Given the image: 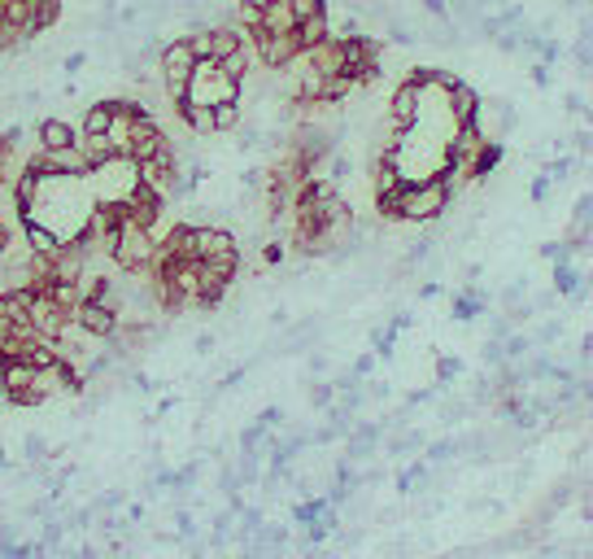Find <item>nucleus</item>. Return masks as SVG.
Listing matches in <instances>:
<instances>
[{
    "instance_id": "nucleus-25",
    "label": "nucleus",
    "mask_w": 593,
    "mask_h": 559,
    "mask_svg": "<svg viewBox=\"0 0 593 559\" xmlns=\"http://www.w3.org/2000/svg\"><path fill=\"white\" fill-rule=\"evenodd\" d=\"M80 66H84V53H71V57H66V71H71V75H75V71H80Z\"/></svg>"
},
{
    "instance_id": "nucleus-24",
    "label": "nucleus",
    "mask_w": 593,
    "mask_h": 559,
    "mask_svg": "<svg viewBox=\"0 0 593 559\" xmlns=\"http://www.w3.org/2000/svg\"><path fill=\"white\" fill-rule=\"evenodd\" d=\"M262 259H266V263H279V259H284V250H279V245H266V250H262Z\"/></svg>"
},
{
    "instance_id": "nucleus-1",
    "label": "nucleus",
    "mask_w": 593,
    "mask_h": 559,
    "mask_svg": "<svg viewBox=\"0 0 593 559\" xmlns=\"http://www.w3.org/2000/svg\"><path fill=\"white\" fill-rule=\"evenodd\" d=\"M197 53H192V40L179 35V40H167L162 53H158V71H162V88H167L170 101H183L188 96V84H192V71H197Z\"/></svg>"
},
{
    "instance_id": "nucleus-10",
    "label": "nucleus",
    "mask_w": 593,
    "mask_h": 559,
    "mask_svg": "<svg viewBox=\"0 0 593 559\" xmlns=\"http://www.w3.org/2000/svg\"><path fill=\"white\" fill-rule=\"evenodd\" d=\"M306 57V66L315 71V75H340V40H324L319 49H310V53H301Z\"/></svg>"
},
{
    "instance_id": "nucleus-12",
    "label": "nucleus",
    "mask_w": 593,
    "mask_h": 559,
    "mask_svg": "<svg viewBox=\"0 0 593 559\" xmlns=\"http://www.w3.org/2000/svg\"><path fill=\"white\" fill-rule=\"evenodd\" d=\"M80 154H84L87 171H100L105 162H114V140L109 136H80Z\"/></svg>"
},
{
    "instance_id": "nucleus-6",
    "label": "nucleus",
    "mask_w": 593,
    "mask_h": 559,
    "mask_svg": "<svg viewBox=\"0 0 593 559\" xmlns=\"http://www.w3.org/2000/svg\"><path fill=\"white\" fill-rule=\"evenodd\" d=\"M75 324L100 341V337H114V333L123 328V315H118L114 306H105V302H84V306L75 310Z\"/></svg>"
},
{
    "instance_id": "nucleus-9",
    "label": "nucleus",
    "mask_w": 593,
    "mask_h": 559,
    "mask_svg": "<svg viewBox=\"0 0 593 559\" xmlns=\"http://www.w3.org/2000/svg\"><path fill=\"white\" fill-rule=\"evenodd\" d=\"M49 302H53L62 315L75 319V310L84 306V288H80V280H53V284H49Z\"/></svg>"
},
{
    "instance_id": "nucleus-15",
    "label": "nucleus",
    "mask_w": 593,
    "mask_h": 559,
    "mask_svg": "<svg viewBox=\"0 0 593 559\" xmlns=\"http://www.w3.org/2000/svg\"><path fill=\"white\" fill-rule=\"evenodd\" d=\"M498 162H502V145H498V140H485L480 154H476L472 167H467V180H485V176H494Z\"/></svg>"
},
{
    "instance_id": "nucleus-22",
    "label": "nucleus",
    "mask_w": 593,
    "mask_h": 559,
    "mask_svg": "<svg viewBox=\"0 0 593 559\" xmlns=\"http://www.w3.org/2000/svg\"><path fill=\"white\" fill-rule=\"evenodd\" d=\"M476 310H480V297H476V293H463V297L454 302V315H458V319H472Z\"/></svg>"
},
{
    "instance_id": "nucleus-20",
    "label": "nucleus",
    "mask_w": 593,
    "mask_h": 559,
    "mask_svg": "<svg viewBox=\"0 0 593 559\" xmlns=\"http://www.w3.org/2000/svg\"><path fill=\"white\" fill-rule=\"evenodd\" d=\"M288 4H293L297 22H306V18H319V13H328V0H288Z\"/></svg>"
},
{
    "instance_id": "nucleus-5",
    "label": "nucleus",
    "mask_w": 593,
    "mask_h": 559,
    "mask_svg": "<svg viewBox=\"0 0 593 559\" xmlns=\"http://www.w3.org/2000/svg\"><path fill=\"white\" fill-rule=\"evenodd\" d=\"M35 384H40L44 398H57V393H80L84 389V376L71 368V359H57V363H49V368L35 372Z\"/></svg>"
},
{
    "instance_id": "nucleus-23",
    "label": "nucleus",
    "mask_w": 593,
    "mask_h": 559,
    "mask_svg": "<svg viewBox=\"0 0 593 559\" xmlns=\"http://www.w3.org/2000/svg\"><path fill=\"white\" fill-rule=\"evenodd\" d=\"M9 245H13V223H9L4 214H0V259L9 254Z\"/></svg>"
},
{
    "instance_id": "nucleus-26",
    "label": "nucleus",
    "mask_w": 593,
    "mask_h": 559,
    "mask_svg": "<svg viewBox=\"0 0 593 559\" xmlns=\"http://www.w3.org/2000/svg\"><path fill=\"white\" fill-rule=\"evenodd\" d=\"M454 372H458V363H454V359H445V363H441V380H449Z\"/></svg>"
},
{
    "instance_id": "nucleus-27",
    "label": "nucleus",
    "mask_w": 593,
    "mask_h": 559,
    "mask_svg": "<svg viewBox=\"0 0 593 559\" xmlns=\"http://www.w3.org/2000/svg\"><path fill=\"white\" fill-rule=\"evenodd\" d=\"M0 398H4V355H0Z\"/></svg>"
},
{
    "instance_id": "nucleus-21",
    "label": "nucleus",
    "mask_w": 593,
    "mask_h": 559,
    "mask_svg": "<svg viewBox=\"0 0 593 559\" xmlns=\"http://www.w3.org/2000/svg\"><path fill=\"white\" fill-rule=\"evenodd\" d=\"M554 288H559V293H572V288H576V272H572L563 259H559V267H554Z\"/></svg>"
},
{
    "instance_id": "nucleus-13",
    "label": "nucleus",
    "mask_w": 593,
    "mask_h": 559,
    "mask_svg": "<svg viewBox=\"0 0 593 559\" xmlns=\"http://www.w3.org/2000/svg\"><path fill=\"white\" fill-rule=\"evenodd\" d=\"M328 35H332V22H328V13H319V18H306V22H297V44H301V53L319 49V44H324Z\"/></svg>"
},
{
    "instance_id": "nucleus-4",
    "label": "nucleus",
    "mask_w": 593,
    "mask_h": 559,
    "mask_svg": "<svg viewBox=\"0 0 593 559\" xmlns=\"http://www.w3.org/2000/svg\"><path fill=\"white\" fill-rule=\"evenodd\" d=\"M254 53L266 71H288L297 57H301V44H297V31L288 35H271V31H254Z\"/></svg>"
},
{
    "instance_id": "nucleus-14",
    "label": "nucleus",
    "mask_w": 593,
    "mask_h": 559,
    "mask_svg": "<svg viewBox=\"0 0 593 559\" xmlns=\"http://www.w3.org/2000/svg\"><path fill=\"white\" fill-rule=\"evenodd\" d=\"M31 384H35V363H27V359H9L4 363V402H9V393H22Z\"/></svg>"
},
{
    "instance_id": "nucleus-3",
    "label": "nucleus",
    "mask_w": 593,
    "mask_h": 559,
    "mask_svg": "<svg viewBox=\"0 0 593 559\" xmlns=\"http://www.w3.org/2000/svg\"><path fill=\"white\" fill-rule=\"evenodd\" d=\"M340 75H349L358 88L380 80V44L371 35H345L340 40Z\"/></svg>"
},
{
    "instance_id": "nucleus-28",
    "label": "nucleus",
    "mask_w": 593,
    "mask_h": 559,
    "mask_svg": "<svg viewBox=\"0 0 593 559\" xmlns=\"http://www.w3.org/2000/svg\"><path fill=\"white\" fill-rule=\"evenodd\" d=\"M241 4H254V9H266V4H271V0H241Z\"/></svg>"
},
{
    "instance_id": "nucleus-16",
    "label": "nucleus",
    "mask_w": 593,
    "mask_h": 559,
    "mask_svg": "<svg viewBox=\"0 0 593 559\" xmlns=\"http://www.w3.org/2000/svg\"><path fill=\"white\" fill-rule=\"evenodd\" d=\"M35 4L40 0H4L0 4V18L13 22V27H22L27 35H35Z\"/></svg>"
},
{
    "instance_id": "nucleus-8",
    "label": "nucleus",
    "mask_w": 593,
    "mask_h": 559,
    "mask_svg": "<svg viewBox=\"0 0 593 559\" xmlns=\"http://www.w3.org/2000/svg\"><path fill=\"white\" fill-rule=\"evenodd\" d=\"M262 31H271V35H288V31H297V13H293V4H288V0H271V4L262 9Z\"/></svg>"
},
{
    "instance_id": "nucleus-11",
    "label": "nucleus",
    "mask_w": 593,
    "mask_h": 559,
    "mask_svg": "<svg viewBox=\"0 0 593 559\" xmlns=\"http://www.w3.org/2000/svg\"><path fill=\"white\" fill-rule=\"evenodd\" d=\"M71 145H80V140H75V127L66 118H44L40 123V149H71Z\"/></svg>"
},
{
    "instance_id": "nucleus-18",
    "label": "nucleus",
    "mask_w": 593,
    "mask_h": 559,
    "mask_svg": "<svg viewBox=\"0 0 593 559\" xmlns=\"http://www.w3.org/2000/svg\"><path fill=\"white\" fill-rule=\"evenodd\" d=\"M232 127H241V101L214 105V131H232Z\"/></svg>"
},
{
    "instance_id": "nucleus-17",
    "label": "nucleus",
    "mask_w": 593,
    "mask_h": 559,
    "mask_svg": "<svg viewBox=\"0 0 593 559\" xmlns=\"http://www.w3.org/2000/svg\"><path fill=\"white\" fill-rule=\"evenodd\" d=\"M109 123H114L109 101H96L84 109V136H109Z\"/></svg>"
},
{
    "instance_id": "nucleus-19",
    "label": "nucleus",
    "mask_w": 593,
    "mask_h": 559,
    "mask_svg": "<svg viewBox=\"0 0 593 559\" xmlns=\"http://www.w3.org/2000/svg\"><path fill=\"white\" fill-rule=\"evenodd\" d=\"M57 22H62V0H40L35 4V35L49 31V27H57Z\"/></svg>"
},
{
    "instance_id": "nucleus-7",
    "label": "nucleus",
    "mask_w": 593,
    "mask_h": 559,
    "mask_svg": "<svg viewBox=\"0 0 593 559\" xmlns=\"http://www.w3.org/2000/svg\"><path fill=\"white\" fill-rule=\"evenodd\" d=\"M449 123H454V127L480 123V93H476V88H467L463 80L449 88Z\"/></svg>"
},
{
    "instance_id": "nucleus-2",
    "label": "nucleus",
    "mask_w": 593,
    "mask_h": 559,
    "mask_svg": "<svg viewBox=\"0 0 593 559\" xmlns=\"http://www.w3.org/2000/svg\"><path fill=\"white\" fill-rule=\"evenodd\" d=\"M241 80H232L219 62H197L192 84H188V101L197 105H223V101H241Z\"/></svg>"
}]
</instances>
